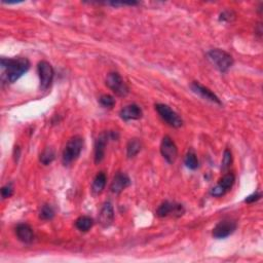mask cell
Returning <instances> with one entry per match:
<instances>
[{
    "label": "cell",
    "mask_w": 263,
    "mask_h": 263,
    "mask_svg": "<svg viewBox=\"0 0 263 263\" xmlns=\"http://www.w3.org/2000/svg\"><path fill=\"white\" fill-rule=\"evenodd\" d=\"M30 68V62L27 58H1V69L3 78L9 84H13L23 76Z\"/></svg>",
    "instance_id": "1"
},
{
    "label": "cell",
    "mask_w": 263,
    "mask_h": 263,
    "mask_svg": "<svg viewBox=\"0 0 263 263\" xmlns=\"http://www.w3.org/2000/svg\"><path fill=\"white\" fill-rule=\"evenodd\" d=\"M84 144H85L84 138L79 135H75L69 139V141L64 148L62 154V160L65 166L72 163L79 157L82 151V148H84Z\"/></svg>",
    "instance_id": "2"
},
{
    "label": "cell",
    "mask_w": 263,
    "mask_h": 263,
    "mask_svg": "<svg viewBox=\"0 0 263 263\" xmlns=\"http://www.w3.org/2000/svg\"><path fill=\"white\" fill-rule=\"evenodd\" d=\"M207 59L212 63L214 67L218 69L220 72L228 71L234 65L233 57L219 48L209 51L207 53Z\"/></svg>",
    "instance_id": "3"
},
{
    "label": "cell",
    "mask_w": 263,
    "mask_h": 263,
    "mask_svg": "<svg viewBox=\"0 0 263 263\" xmlns=\"http://www.w3.org/2000/svg\"><path fill=\"white\" fill-rule=\"evenodd\" d=\"M106 86L119 97H126L130 89L120 73L110 72L106 76Z\"/></svg>",
    "instance_id": "4"
},
{
    "label": "cell",
    "mask_w": 263,
    "mask_h": 263,
    "mask_svg": "<svg viewBox=\"0 0 263 263\" xmlns=\"http://www.w3.org/2000/svg\"><path fill=\"white\" fill-rule=\"evenodd\" d=\"M155 110L159 114V117L166 122L169 126L173 128H180L183 125V121L179 115L168 105L164 104H156Z\"/></svg>",
    "instance_id": "5"
},
{
    "label": "cell",
    "mask_w": 263,
    "mask_h": 263,
    "mask_svg": "<svg viewBox=\"0 0 263 263\" xmlns=\"http://www.w3.org/2000/svg\"><path fill=\"white\" fill-rule=\"evenodd\" d=\"M37 71L39 75L40 89L45 91L51 87L53 79H54L55 72H54L53 66L46 61H41L37 65Z\"/></svg>",
    "instance_id": "6"
},
{
    "label": "cell",
    "mask_w": 263,
    "mask_h": 263,
    "mask_svg": "<svg viewBox=\"0 0 263 263\" xmlns=\"http://www.w3.org/2000/svg\"><path fill=\"white\" fill-rule=\"evenodd\" d=\"M185 210L182 205L171 203V202H164L162 203L156 210V215L160 218H164L168 216H175L180 217L184 214Z\"/></svg>",
    "instance_id": "7"
},
{
    "label": "cell",
    "mask_w": 263,
    "mask_h": 263,
    "mask_svg": "<svg viewBox=\"0 0 263 263\" xmlns=\"http://www.w3.org/2000/svg\"><path fill=\"white\" fill-rule=\"evenodd\" d=\"M237 229V222L233 219L221 220L213 229V237L215 239H225L233 235Z\"/></svg>",
    "instance_id": "8"
},
{
    "label": "cell",
    "mask_w": 263,
    "mask_h": 263,
    "mask_svg": "<svg viewBox=\"0 0 263 263\" xmlns=\"http://www.w3.org/2000/svg\"><path fill=\"white\" fill-rule=\"evenodd\" d=\"M160 153L169 163H174L178 156V148L175 142L169 137L164 136L160 144Z\"/></svg>",
    "instance_id": "9"
},
{
    "label": "cell",
    "mask_w": 263,
    "mask_h": 263,
    "mask_svg": "<svg viewBox=\"0 0 263 263\" xmlns=\"http://www.w3.org/2000/svg\"><path fill=\"white\" fill-rule=\"evenodd\" d=\"M235 181H236V177L233 173L225 174L222 177V179L219 181V183L210 190V194L215 197L224 195L230 188L234 186Z\"/></svg>",
    "instance_id": "10"
},
{
    "label": "cell",
    "mask_w": 263,
    "mask_h": 263,
    "mask_svg": "<svg viewBox=\"0 0 263 263\" xmlns=\"http://www.w3.org/2000/svg\"><path fill=\"white\" fill-rule=\"evenodd\" d=\"M111 139L110 132H103V133L98 137L95 143V162H101L105 157V150L108 143V140Z\"/></svg>",
    "instance_id": "11"
},
{
    "label": "cell",
    "mask_w": 263,
    "mask_h": 263,
    "mask_svg": "<svg viewBox=\"0 0 263 263\" xmlns=\"http://www.w3.org/2000/svg\"><path fill=\"white\" fill-rule=\"evenodd\" d=\"M191 90L197 94V95H200L202 98H204L205 100H208L212 103H215V104H218V105H221V101H220V99L214 94L211 90H209L208 88L204 87L203 85H201L200 82H196V81H193L192 84H191Z\"/></svg>",
    "instance_id": "12"
},
{
    "label": "cell",
    "mask_w": 263,
    "mask_h": 263,
    "mask_svg": "<svg viewBox=\"0 0 263 263\" xmlns=\"http://www.w3.org/2000/svg\"><path fill=\"white\" fill-rule=\"evenodd\" d=\"M130 185H131V179L129 178V176L124 173H118L113 177V180L110 185V190L115 194H119Z\"/></svg>",
    "instance_id": "13"
},
{
    "label": "cell",
    "mask_w": 263,
    "mask_h": 263,
    "mask_svg": "<svg viewBox=\"0 0 263 263\" xmlns=\"http://www.w3.org/2000/svg\"><path fill=\"white\" fill-rule=\"evenodd\" d=\"M113 220H114V210L111 203L107 202L102 206L100 214H99V223L101 224L102 227L107 228L113 223Z\"/></svg>",
    "instance_id": "14"
},
{
    "label": "cell",
    "mask_w": 263,
    "mask_h": 263,
    "mask_svg": "<svg viewBox=\"0 0 263 263\" xmlns=\"http://www.w3.org/2000/svg\"><path fill=\"white\" fill-rule=\"evenodd\" d=\"M143 112L141 108L136 105V104H131L126 107H124L121 112H120V117L122 120L128 122V121H137L142 118Z\"/></svg>",
    "instance_id": "15"
},
{
    "label": "cell",
    "mask_w": 263,
    "mask_h": 263,
    "mask_svg": "<svg viewBox=\"0 0 263 263\" xmlns=\"http://www.w3.org/2000/svg\"><path fill=\"white\" fill-rule=\"evenodd\" d=\"M15 235L21 242L25 244H30L33 241V239H34V233H33V229L31 228L30 225L26 223H21L16 226Z\"/></svg>",
    "instance_id": "16"
},
{
    "label": "cell",
    "mask_w": 263,
    "mask_h": 263,
    "mask_svg": "<svg viewBox=\"0 0 263 263\" xmlns=\"http://www.w3.org/2000/svg\"><path fill=\"white\" fill-rule=\"evenodd\" d=\"M106 181H107V177L103 172L98 173L94 179V182L92 185L93 193L96 195L102 193V191L104 190L105 185H106Z\"/></svg>",
    "instance_id": "17"
},
{
    "label": "cell",
    "mask_w": 263,
    "mask_h": 263,
    "mask_svg": "<svg viewBox=\"0 0 263 263\" xmlns=\"http://www.w3.org/2000/svg\"><path fill=\"white\" fill-rule=\"evenodd\" d=\"M94 220L89 216H80L75 221V226L78 230L82 233H87L93 227Z\"/></svg>",
    "instance_id": "18"
},
{
    "label": "cell",
    "mask_w": 263,
    "mask_h": 263,
    "mask_svg": "<svg viewBox=\"0 0 263 263\" xmlns=\"http://www.w3.org/2000/svg\"><path fill=\"white\" fill-rule=\"evenodd\" d=\"M141 141L139 139H131L127 145V154L129 157L136 156L141 150Z\"/></svg>",
    "instance_id": "19"
},
{
    "label": "cell",
    "mask_w": 263,
    "mask_h": 263,
    "mask_svg": "<svg viewBox=\"0 0 263 263\" xmlns=\"http://www.w3.org/2000/svg\"><path fill=\"white\" fill-rule=\"evenodd\" d=\"M185 166L190 170H196L199 168V159L193 150H189L184 158Z\"/></svg>",
    "instance_id": "20"
},
{
    "label": "cell",
    "mask_w": 263,
    "mask_h": 263,
    "mask_svg": "<svg viewBox=\"0 0 263 263\" xmlns=\"http://www.w3.org/2000/svg\"><path fill=\"white\" fill-rule=\"evenodd\" d=\"M56 157L55 151L53 148H46V149L43 150V152L40 154V162L44 166H47V164L52 163Z\"/></svg>",
    "instance_id": "21"
},
{
    "label": "cell",
    "mask_w": 263,
    "mask_h": 263,
    "mask_svg": "<svg viewBox=\"0 0 263 263\" xmlns=\"http://www.w3.org/2000/svg\"><path fill=\"white\" fill-rule=\"evenodd\" d=\"M55 216V211L49 205H44L39 213V217L42 220H51Z\"/></svg>",
    "instance_id": "22"
},
{
    "label": "cell",
    "mask_w": 263,
    "mask_h": 263,
    "mask_svg": "<svg viewBox=\"0 0 263 263\" xmlns=\"http://www.w3.org/2000/svg\"><path fill=\"white\" fill-rule=\"evenodd\" d=\"M233 163V154H232V151H230L229 149H225L224 150V154H223V159H222V170L225 171L227 170L230 166H232Z\"/></svg>",
    "instance_id": "23"
},
{
    "label": "cell",
    "mask_w": 263,
    "mask_h": 263,
    "mask_svg": "<svg viewBox=\"0 0 263 263\" xmlns=\"http://www.w3.org/2000/svg\"><path fill=\"white\" fill-rule=\"evenodd\" d=\"M99 102L105 108H112L115 105V99L110 95H103L99 99Z\"/></svg>",
    "instance_id": "24"
},
{
    "label": "cell",
    "mask_w": 263,
    "mask_h": 263,
    "mask_svg": "<svg viewBox=\"0 0 263 263\" xmlns=\"http://www.w3.org/2000/svg\"><path fill=\"white\" fill-rule=\"evenodd\" d=\"M1 194H2L3 199H8V197H10L13 194V186H12V184L9 183V184H6L5 186H3L2 189H1Z\"/></svg>",
    "instance_id": "25"
},
{
    "label": "cell",
    "mask_w": 263,
    "mask_h": 263,
    "mask_svg": "<svg viewBox=\"0 0 263 263\" xmlns=\"http://www.w3.org/2000/svg\"><path fill=\"white\" fill-rule=\"evenodd\" d=\"M232 16L233 18H235L236 14L232 11V10H226V11H223L220 15V21H227V22H230L232 21Z\"/></svg>",
    "instance_id": "26"
},
{
    "label": "cell",
    "mask_w": 263,
    "mask_h": 263,
    "mask_svg": "<svg viewBox=\"0 0 263 263\" xmlns=\"http://www.w3.org/2000/svg\"><path fill=\"white\" fill-rule=\"evenodd\" d=\"M260 197H261V193L260 192H255V193H253V194H251L249 196H247L245 202L248 203V204H252V203H255L258 200H260Z\"/></svg>",
    "instance_id": "27"
}]
</instances>
